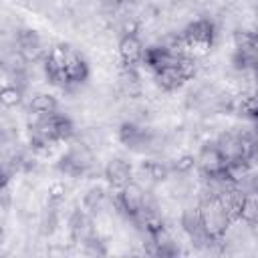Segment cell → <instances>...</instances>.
Instances as JSON below:
<instances>
[{"instance_id":"6da1fadb","label":"cell","mask_w":258,"mask_h":258,"mask_svg":"<svg viewBox=\"0 0 258 258\" xmlns=\"http://www.w3.org/2000/svg\"><path fill=\"white\" fill-rule=\"evenodd\" d=\"M200 214H202V226H204V232L208 236V240H222L232 218L220 198V194L216 196H210L202 206H200Z\"/></svg>"},{"instance_id":"7a4b0ae2","label":"cell","mask_w":258,"mask_h":258,"mask_svg":"<svg viewBox=\"0 0 258 258\" xmlns=\"http://www.w3.org/2000/svg\"><path fill=\"white\" fill-rule=\"evenodd\" d=\"M95 163V155H93V149L89 145H85L83 141H77L69 147V151L60 157V163L58 167L69 173V175H81L85 171H89Z\"/></svg>"},{"instance_id":"3957f363","label":"cell","mask_w":258,"mask_h":258,"mask_svg":"<svg viewBox=\"0 0 258 258\" xmlns=\"http://www.w3.org/2000/svg\"><path fill=\"white\" fill-rule=\"evenodd\" d=\"M214 34H216L214 32V24L210 20H206V18H200V20H194L191 24H187V28H185V32L181 36L185 40V46L191 52L194 50L206 52L214 42Z\"/></svg>"},{"instance_id":"277c9868","label":"cell","mask_w":258,"mask_h":258,"mask_svg":"<svg viewBox=\"0 0 258 258\" xmlns=\"http://www.w3.org/2000/svg\"><path fill=\"white\" fill-rule=\"evenodd\" d=\"M67 56H69V48H64V46H54L48 52V56L44 60V75H46V81L50 85H58V87L69 85Z\"/></svg>"},{"instance_id":"5b68a950","label":"cell","mask_w":258,"mask_h":258,"mask_svg":"<svg viewBox=\"0 0 258 258\" xmlns=\"http://www.w3.org/2000/svg\"><path fill=\"white\" fill-rule=\"evenodd\" d=\"M228 161L222 155V151L218 149V145H206L202 147L200 155H198V167L202 169L204 175H208L210 179H220L224 169H226Z\"/></svg>"},{"instance_id":"8992f818","label":"cell","mask_w":258,"mask_h":258,"mask_svg":"<svg viewBox=\"0 0 258 258\" xmlns=\"http://www.w3.org/2000/svg\"><path fill=\"white\" fill-rule=\"evenodd\" d=\"M119 204L123 208V212L129 216V218H137L143 214L145 210V191L139 183L135 181H127L123 187H121V194H119Z\"/></svg>"},{"instance_id":"52a82bcc","label":"cell","mask_w":258,"mask_h":258,"mask_svg":"<svg viewBox=\"0 0 258 258\" xmlns=\"http://www.w3.org/2000/svg\"><path fill=\"white\" fill-rule=\"evenodd\" d=\"M143 44L137 38V34H125L119 40V56L125 67H135L139 60H143Z\"/></svg>"},{"instance_id":"ba28073f","label":"cell","mask_w":258,"mask_h":258,"mask_svg":"<svg viewBox=\"0 0 258 258\" xmlns=\"http://www.w3.org/2000/svg\"><path fill=\"white\" fill-rule=\"evenodd\" d=\"M105 177L111 185H117V187H123L127 181H131V165L121 159V157H113L107 161L105 165Z\"/></svg>"},{"instance_id":"9c48e42d","label":"cell","mask_w":258,"mask_h":258,"mask_svg":"<svg viewBox=\"0 0 258 258\" xmlns=\"http://www.w3.org/2000/svg\"><path fill=\"white\" fill-rule=\"evenodd\" d=\"M155 81H157V85H159L163 91H175V89H179L187 79H185V75L181 73L179 64H171V67H165V69L157 71V73H155Z\"/></svg>"},{"instance_id":"30bf717a","label":"cell","mask_w":258,"mask_h":258,"mask_svg":"<svg viewBox=\"0 0 258 258\" xmlns=\"http://www.w3.org/2000/svg\"><path fill=\"white\" fill-rule=\"evenodd\" d=\"M67 77H69V83H75V85L87 81V77H89L87 60L73 50H69V56H67Z\"/></svg>"},{"instance_id":"8fae6325","label":"cell","mask_w":258,"mask_h":258,"mask_svg":"<svg viewBox=\"0 0 258 258\" xmlns=\"http://www.w3.org/2000/svg\"><path fill=\"white\" fill-rule=\"evenodd\" d=\"M218 149L222 151V155L226 157V161H238V159H244L242 157V147H240V137L236 133H222L218 137Z\"/></svg>"},{"instance_id":"7c38bea8","label":"cell","mask_w":258,"mask_h":258,"mask_svg":"<svg viewBox=\"0 0 258 258\" xmlns=\"http://www.w3.org/2000/svg\"><path fill=\"white\" fill-rule=\"evenodd\" d=\"M56 107H58L56 99L52 95H48V93H38L30 101V111L34 115H38V117H46V115L56 113Z\"/></svg>"},{"instance_id":"4fadbf2b","label":"cell","mask_w":258,"mask_h":258,"mask_svg":"<svg viewBox=\"0 0 258 258\" xmlns=\"http://www.w3.org/2000/svg\"><path fill=\"white\" fill-rule=\"evenodd\" d=\"M119 139L127 147H137L145 141V131L135 123H123L119 129Z\"/></svg>"},{"instance_id":"5bb4252c","label":"cell","mask_w":258,"mask_h":258,"mask_svg":"<svg viewBox=\"0 0 258 258\" xmlns=\"http://www.w3.org/2000/svg\"><path fill=\"white\" fill-rule=\"evenodd\" d=\"M238 220L246 222V224H258V198L244 194L242 204H240V216Z\"/></svg>"},{"instance_id":"9a60e30c","label":"cell","mask_w":258,"mask_h":258,"mask_svg":"<svg viewBox=\"0 0 258 258\" xmlns=\"http://www.w3.org/2000/svg\"><path fill=\"white\" fill-rule=\"evenodd\" d=\"M143 171L147 173V177H151L153 181H163L169 175V167L163 165L161 161H145L143 163Z\"/></svg>"},{"instance_id":"2e32d148","label":"cell","mask_w":258,"mask_h":258,"mask_svg":"<svg viewBox=\"0 0 258 258\" xmlns=\"http://www.w3.org/2000/svg\"><path fill=\"white\" fill-rule=\"evenodd\" d=\"M28 64V56L18 48V50H12L8 56H6V67L14 73V75H20Z\"/></svg>"},{"instance_id":"e0dca14e","label":"cell","mask_w":258,"mask_h":258,"mask_svg":"<svg viewBox=\"0 0 258 258\" xmlns=\"http://www.w3.org/2000/svg\"><path fill=\"white\" fill-rule=\"evenodd\" d=\"M103 200H105V191H103V187L95 185V187H91V189L85 194L83 204H85V208H87V210L95 212V210H99V208H101Z\"/></svg>"},{"instance_id":"ac0fdd59","label":"cell","mask_w":258,"mask_h":258,"mask_svg":"<svg viewBox=\"0 0 258 258\" xmlns=\"http://www.w3.org/2000/svg\"><path fill=\"white\" fill-rule=\"evenodd\" d=\"M0 101H2L4 107H16V105H20V101H22V91H20L18 87L6 85V87L2 89V93H0Z\"/></svg>"},{"instance_id":"d6986e66","label":"cell","mask_w":258,"mask_h":258,"mask_svg":"<svg viewBox=\"0 0 258 258\" xmlns=\"http://www.w3.org/2000/svg\"><path fill=\"white\" fill-rule=\"evenodd\" d=\"M240 113L246 115L252 121H258V99L256 97H246L240 103Z\"/></svg>"},{"instance_id":"ffe728a7","label":"cell","mask_w":258,"mask_h":258,"mask_svg":"<svg viewBox=\"0 0 258 258\" xmlns=\"http://www.w3.org/2000/svg\"><path fill=\"white\" fill-rule=\"evenodd\" d=\"M196 165H198V157H194V155L185 153V155H181V157H177V159H175L173 169H175L177 173H187V171H191Z\"/></svg>"},{"instance_id":"44dd1931","label":"cell","mask_w":258,"mask_h":258,"mask_svg":"<svg viewBox=\"0 0 258 258\" xmlns=\"http://www.w3.org/2000/svg\"><path fill=\"white\" fill-rule=\"evenodd\" d=\"M64 194H67L64 183H52V185H50V189H48V198H50L52 202L62 200V198H64Z\"/></svg>"},{"instance_id":"7402d4cb","label":"cell","mask_w":258,"mask_h":258,"mask_svg":"<svg viewBox=\"0 0 258 258\" xmlns=\"http://www.w3.org/2000/svg\"><path fill=\"white\" fill-rule=\"evenodd\" d=\"M137 28H139L137 20H125L123 22V36L125 34H137Z\"/></svg>"},{"instance_id":"603a6c76","label":"cell","mask_w":258,"mask_h":258,"mask_svg":"<svg viewBox=\"0 0 258 258\" xmlns=\"http://www.w3.org/2000/svg\"><path fill=\"white\" fill-rule=\"evenodd\" d=\"M115 2H125V0H115Z\"/></svg>"}]
</instances>
